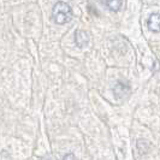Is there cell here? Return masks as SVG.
<instances>
[{"label": "cell", "mask_w": 160, "mask_h": 160, "mask_svg": "<svg viewBox=\"0 0 160 160\" xmlns=\"http://www.w3.org/2000/svg\"><path fill=\"white\" fill-rule=\"evenodd\" d=\"M73 17L72 10L69 4L59 1L53 6L52 10V18L57 24H65L70 22Z\"/></svg>", "instance_id": "obj_1"}, {"label": "cell", "mask_w": 160, "mask_h": 160, "mask_svg": "<svg viewBox=\"0 0 160 160\" xmlns=\"http://www.w3.org/2000/svg\"><path fill=\"white\" fill-rule=\"evenodd\" d=\"M89 40H90V35L88 32L86 30H77L75 34V41H76V45L80 48L86 47L88 45Z\"/></svg>", "instance_id": "obj_2"}, {"label": "cell", "mask_w": 160, "mask_h": 160, "mask_svg": "<svg viewBox=\"0 0 160 160\" xmlns=\"http://www.w3.org/2000/svg\"><path fill=\"white\" fill-rule=\"evenodd\" d=\"M113 93L116 94L117 98H124L125 95H128L130 93V88L128 84L123 83V82H118L116 84V87L113 88Z\"/></svg>", "instance_id": "obj_3"}, {"label": "cell", "mask_w": 160, "mask_h": 160, "mask_svg": "<svg viewBox=\"0 0 160 160\" xmlns=\"http://www.w3.org/2000/svg\"><path fill=\"white\" fill-rule=\"evenodd\" d=\"M159 13L158 12H155V13H153L152 16L148 18V21H147V27L153 30V32H159Z\"/></svg>", "instance_id": "obj_4"}, {"label": "cell", "mask_w": 160, "mask_h": 160, "mask_svg": "<svg viewBox=\"0 0 160 160\" xmlns=\"http://www.w3.org/2000/svg\"><path fill=\"white\" fill-rule=\"evenodd\" d=\"M105 5L112 11H119L120 8L124 6V2L119 1V0H110V1H106Z\"/></svg>", "instance_id": "obj_5"}, {"label": "cell", "mask_w": 160, "mask_h": 160, "mask_svg": "<svg viewBox=\"0 0 160 160\" xmlns=\"http://www.w3.org/2000/svg\"><path fill=\"white\" fill-rule=\"evenodd\" d=\"M63 160H77V158L72 153H69V154H66L64 158H63Z\"/></svg>", "instance_id": "obj_6"}]
</instances>
